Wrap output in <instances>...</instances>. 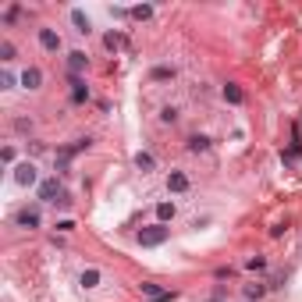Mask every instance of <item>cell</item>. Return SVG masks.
I'll return each instance as SVG.
<instances>
[{"label": "cell", "instance_id": "cell-7", "mask_svg": "<svg viewBox=\"0 0 302 302\" xmlns=\"http://www.w3.org/2000/svg\"><path fill=\"white\" fill-rule=\"evenodd\" d=\"M68 85H72V100H75V103H85V100H89V89H85V82L78 75H68Z\"/></svg>", "mask_w": 302, "mask_h": 302}, {"label": "cell", "instance_id": "cell-15", "mask_svg": "<svg viewBox=\"0 0 302 302\" xmlns=\"http://www.w3.org/2000/svg\"><path fill=\"white\" fill-rule=\"evenodd\" d=\"M156 217H160V221H171V217H174V203H160V206H156Z\"/></svg>", "mask_w": 302, "mask_h": 302}, {"label": "cell", "instance_id": "cell-5", "mask_svg": "<svg viewBox=\"0 0 302 302\" xmlns=\"http://www.w3.org/2000/svg\"><path fill=\"white\" fill-rule=\"evenodd\" d=\"M14 221H18V227H29L32 231V227H39V210L36 206H25V210H18Z\"/></svg>", "mask_w": 302, "mask_h": 302}, {"label": "cell", "instance_id": "cell-14", "mask_svg": "<svg viewBox=\"0 0 302 302\" xmlns=\"http://www.w3.org/2000/svg\"><path fill=\"white\" fill-rule=\"evenodd\" d=\"M189 150L192 153H206L210 150V139H206V135H192V139H189Z\"/></svg>", "mask_w": 302, "mask_h": 302}, {"label": "cell", "instance_id": "cell-12", "mask_svg": "<svg viewBox=\"0 0 302 302\" xmlns=\"http://www.w3.org/2000/svg\"><path fill=\"white\" fill-rule=\"evenodd\" d=\"M78 285H82V288H96V285H100V270H92V267H89V270H82Z\"/></svg>", "mask_w": 302, "mask_h": 302}, {"label": "cell", "instance_id": "cell-3", "mask_svg": "<svg viewBox=\"0 0 302 302\" xmlns=\"http://www.w3.org/2000/svg\"><path fill=\"white\" fill-rule=\"evenodd\" d=\"M139 288H143V295L150 302H171L174 299V292H167V288H160V285H153V281H143Z\"/></svg>", "mask_w": 302, "mask_h": 302}, {"label": "cell", "instance_id": "cell-21", "mask_svg": "<svg viewBox=\"0 0 302 302\" xmlns=\"http://www.w3.org/2000/svg\"><path fill=\"white\" fill-rule=\"evenodd\" d=\"M103 43H107V47H110V50H118V47H121V36H118V32H110V36H107V39H103Z\"/></svg>", "mask_w": 302, "mask_h": 302}, {"label": "cell", "instance_id": "cell-19", "mask_svg": "<svg viewBox=\"0 0 302 302\" xmlns=\"http://www.w3.org/2000/svg\"><path fill=\"white\" fill-rule=\"evenodd\" d=\"M135 164H139L143 171H153V156H150V153H139V156H135Z\"/></svg>", "mask_w": 302, "mask_h": 302}, {"label": "cell", "instance_id": "cell-13", "mask_svg": "<svg viewBox=\"0 0 302 302\" xmlns=\"http://www.w3.org/2000/svg\"><path fill=\"white\" fill-rule=\"evenodd\" d=\"M224 100H227V103H242V100H245V92H242L235 82H227V85H224Z\"/></svg>", "mask_w": 302, "mask_h": 302}, {"label": "cell", "instance_id": "cell-10", "mask_svg": "<svg viewBox=\"0 0 302 302\" xmlns=\"http://www.w3.org/2000/svg\"><path fill=\"white\" fill-rule=\"evenodd\" d=\"M39 82H43V72H39V68H25V72H21V85H25V89H39Z\"/></svg>", "mask_w": 302, "mask_h": 302}, {"label": "cell", "instance_id": "cell-16", "mask_svg": "<svg viewBox=\"0 0 302 302\" xmlns=\"http://www.w3.org/2000/svg\"><path fill=\"white\" fill-rule=\"evenodd\" d=\"M167 78H174L171 68H153V82H167Z\"/></svg>", "mask_w": 302, "mask_h": 302}, {"label": "cell", "instance_id": "cell-6", "mask_svg": "<svg viewBox=\"0 0 302 302\" xmlns=\"http://www.w3.org/2000/svg\"><path fill=\"white\" fill-rule=\"evenodd\" d=\"M85 68H89V57H85L82 50H72V54H68V75H82Z\"/></svg>", "mask_w": 302, "mask_h": 302}, {"label": "cell", "instance_id": "cell-11", "mask_svg": "<svg viewBox=\"0 0 302 302\" xmlns=\"http://www.w3.org/2000/svg\"><path fill=\"white\" fill-rule=\"evenodd\" d=\"M72 21H75V29H78V32H85V36L92 32V21L85 18V11H72Z\"/></svg>", "mask_w": 302, "mask_h": 302}, {"label": "cell", "instance_id": "cell-18", "mask_svg": "<svg viewBox=\"0 0 302 302\" xmlns=\"http://www.w3.org/2000/svg\"><path fill=\"white\" fill-rule=\"evenodd\" d=\"M150 14H153V7H150V4H143V7H135V11H132V18H139V21H146Z\"/></svg>", "mask_w": 302, "mask_h": 302}, {"label": "cell", "instance_id": "cell-24", "mask_svg": "<svg viewBox=\"0 0 302 302\" xmlns=\"http://www.w3.org/2000/svg\"><path fill=\"white\" fill-rule=\"evenodd\" d=\"M0 85H4V89H11V85H14V75H7V72H4V75H0Z\"/></svg>", "mask_w": 302, "mask_h": 302}, {"label": "cell", "instance_id": "cell-25", "mask_svg": "<svg viewBox=\"0 0 302 302\" xmlns=\"http://www.w3.org/2000/svg\"><path fill=\"white\" fill-rule=\"evenodd\" d=\"M206 302H221V299H206Z\"/></svg>", "mask_w": 302, "mask_h": 302}, {"label": "cell", "instance_id": "cell-1", "mask_svg": "<svg viewBox=\"0 0 302 302\" xmlns=\"http://www.w3.org/2000/svg\"><path fill=\"white\" fill-rule=\"evenodd\" d=\"M167 235H171V231H167L164 224H150V227H139V235H135V238H139V245L153 249V245H164V242H167Z\"/></svg>", "mask_w": 302, "mask_h": 302}, {"label": "cell", "instance_id": "cell-17", "mask_svg": "<svg viewBox=\"0 0 302 302\" xmlns=\"http://www.w3.org/2000/svg\"><path fill=\"white\" fill-rule=\"evenodd\" d=\"M0 61H14V47H11L7 39L0 43Z\"/></svg>", "mask_w": 302, "mask_h": 302}, {"label": "cell", "instance_id": "cell-22", "mask_svg": "<svg viewBox=\"0 0 302 302\" xmlns=\"http://www.w3.org/2000/svg\"><path fill=\"white\" fill-rule=\"evenodd\" d=\"M263 267H267L263 256H252V260H249V270H263Z\"/></svg>", "mask_w": 302, "mask_h": 302}, {"label": "cell", "instance_id": "cell-23", "mask_svg": "<svg viewBox=\"0 0 302 302\" xmlns=\"http://www.w3.org/2000/svg\"><path fill=\"white\" fill-rule=\"evenodd\" d=\"M160 118H164V121H167V125H171V121H178V110H171V107H167V110H164V114H160Z\"/></svg>", "mask_w": 302, "mask_h": 302}, {"label": "cell", "instance_id": "cell-2", "mask_svg": "<svg viewBox=\"0 0 302 302\" xmlns=\"http://www.w3.org/2000/svg\"><path fill=\"white\" fill-rule=\"evenodd\" d=\"M61 196H64V189H61V181H57V178H47V181L39 185V199H43V203H54V206H57V203H61Z\"/></svg>", "mask_w": 302, "mask_h": 302}, {"label": "cell", "instance_id": "cell-8", "mask_svg": "<svg viewBox=\"0 0 302 302\" xmlns=\"http://www.w3.org/2000/svg\"><path fill=\"white\" fill-rule=\"evenodd\" d=\"M167 189H171V192H185V189H189V174H185V171H171V174H167Z\"/></svg>", "mask_w": 302, "mask_h": 302}, {"label": "cell", "instance_id": "cell-4", "mask_svg": "<svg viewBox=\"0 0 302 302\" xmlns=\"http://www.w3.org/2000/svg\"><path fill=\"white\" fill-rule=\"evenodd\" d=\"M14 181H18V185H36V164H29V160L18 164V167H14Z\"/></svg>", "mask_w": 302, "mask_h": 302}, {"label": "cell", "instance_id": "cell-20", "mask_svg": "<svg viewBox=\"0 0 302 302\" xmlns=\"http://www.w3.org/2000/svg\"><path fill=\"white\" fill-rule=\"evenodd\" d=\"M263 292H267V285H249V288H245V295H249V299H260Z\"/></svg>", "mask_w": 302, "mask_h": 302}, {"label": "cell", "instance_id": "cell-9", "mask_svg": "<svg viewBox=\"0 0 302 302\" xmlns=\"http://www.w3.org/2000/svg\"><path fill=\"white\" fill-rule=\"evenodd\" d=\"M39 43H43V50H61V36L54 29H39Z\"/></svg>", "mask_w": 302, "mask_h": 302}]
</instances>
